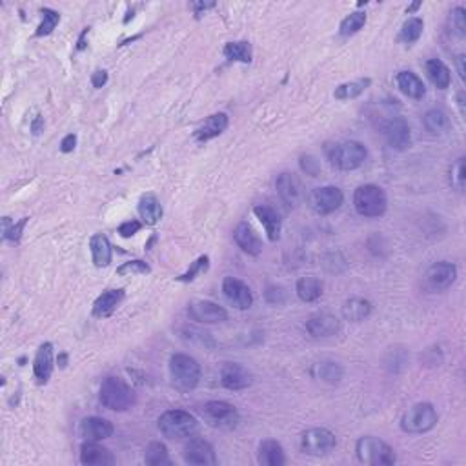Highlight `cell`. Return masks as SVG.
<instances>
[{"label":"cell","mask_w":466,"mask_h":466,"mask_svg":"<svg viewBox=\"0 0 466 466\" xmlns=\"http://www.w3.org/2000/svg\"><path fill=\"white\" fill-rule=\"evenodd\" d=\"M124 299V290H106L102 295L97 297V301L93 302V316L104 319V317H109L117 310V306L121 304V301Z\"/></svg>","instance_id":"24"},{"label":"cell","mask_w":466,"mask_h":466,"mask_svg":"<svg viewBox=\"0 0 466 466\" xmlns=\"http://www.w3.org/2000/svg\"><path fill=\"white\" fill-rule=\"evenodd\" d=\"M233 239L240 250L248 255H261L263 251V240L259 239V235L255 233V230L248 222H240L233 231Z\"/></svg>","instance_id":"20"},{"label":"cell","mask_w":466,"mask_h":466,"mask_svg":"<svg viewBox=\"0 0 466 466\" xmlns=\"http://www.w3.org/2000/svg\"><path fill=\"white\" fill-rule=\"evenodd\" d=\"M457 70H459V75H461V79H465V77H466L465 55H459V57H457Z\"/></svg>","instance_id":"51"},{"label":"cell","mask_w":466,"mask_h":466,"mask_svg":"<svg viewBox=\"0 0 466 466\" xmlns=\"http://www.w3.org/2000/svg\"><path fill=\"white\" fill-rule=\"evenodd\" d=\"M337 444L334 433L326 428H311L308 432L302 433L301 437V448L302 452L308 456H328Z\"/></svg>","instance_id":"9"},{"label":"cell","mask_w":466,"mask_h":466,"mask_svg":"<svg viewBox=\"0 0 466 466\" xmlns=\"http://www.w3.org/2000/svg\"><path fill=\"white\" fill-rule=\"evenodd\" d=\"M450 28L456 35L465 37L466 35V10L465 8H456L450 13Z\"/></svg>","instance_id":"42"},{"label":"cell","mask_w":466,"mask_h":466,"mask_svg":"<svg viewBox=\"0 0 466 466\" xmlns=\"http://www.w3.org/2000/svg\"><path fill=\"white\" fill-rule=\"evenodd\" d=\"M118 275H146L150 273V266L144 261H130L117 268Z\"/></svg>","instance_id":"43"},{"label":"cell","mask_w":466,"mask_h":466,"mask_svg":"<svg viewBox=\"0 0 466 466\" xmlns=\"http://www.w3.org/2000/svg\"><path fill=\"white\" fill-rule=\"evenodd\" d=\"M264 297H266V301L270 304H273V306H281V304H284L288 301V292L283 286H268Z\"/></svg>","instance_id":"45"},{"label":"cell","mask_w":466,"mask_h":466,"mask_svg":"<svg viewBox=\"0 0 466 466\" xmlns=\"http://www.w3.org/2000/svg\"><path fill=\"white\" fill-rule=\"evenodd\" d=\"M313 373H316L317 379L326 382H339L343 379V368L337 363H330V361H325V363H319L313 368Z\"/></svg>","instance_id":"38"},{"label":"cell","mask_w":466,"mask_h":466,"mask_svg":"<svg viewBox=\"0 0 466 466\" xmlns=\"http://www.w3.org/2000/svg\"><path fill=\"white\" fill-rule=\"evenodd\" d=\"M366 24V13L363 11H355V13H350L346 19L341 22V35L343 37H350V35L357 33L359 29H363V26Z\"/></svg>","instance_id":"39"},{"label":"cell","mask_w":466,"mask_h":466,"mask_svg":"<svg viewBox=\"0 0 466 466\" xmlns=\"http://www.w3.org/2000/svg\"><path fill=\"white\" fill-rule=\"evenodd\" d=\"M90 250L95 266L102 268V266H108L111 263V244H109L108 237L102 235V233H97V235L91 237Z\"/></svg>","instance_id":"28"},{"label":"cell","mask_w":466,"mask_h":466,"mask_svg":"<svg viewBox=\"0 0 466 466\" xmlns=\"http://www.w3.org/2000/svg\"><path fill=\"white\" fill-rule=\"evenodd\" d=\"M372 313V302L366 301V299H350V301L344 302L343 306V317L346 320H352V323H361V320L366 319L368 316Z\"/></svg>","instance_id":"29"},{"label":"cell","mask_w":466,"mask_h":466,"mask_svg":"<svg viewBox=\"0 0 466 466\" xmlns=\"http://www.w3.org/2000/svg\"><path fill=\"white\" fill-rule=\"evenodd\" d=\"M184 461L188 465H215L217 456L213 446L204 439H192L186 446H184Z\"/></svg>","instance_id":"16"},{"label":"cell","mask_w":466,"mask_h":466,"mask_svg":"<svg viewBox=\"0 0 466 466\" xmlns=\"http://www.w3.org/2000/svg\"><path fill=\"white\" fill-rule=\"evenodd\" d=\"M306 330L316 339L334 337L341 332V320L330 313H316L306 320Z\"/></svg>","instance_id":"18"},{"label":"cell","mask_w":466,"mask_h":466,"mask_svg":"<svg viewBox=\"0 0 466 466\" xmlns=\"http://www.w3.org/2000/svg\"><path fill=\"white\" fill-rule=\"evenodd\" d=\"M106 82H108V73L104 70H97L93 75H91V84H93L95 88H102Z\"/></svg>","instance_id":"50"},{"label":"cell","mask_w":466,"mask_h":466,"mask_svg":"<svg viewBox=\"0 0 466 466\" xmlns=\"http://www.w3.org/2000/svg\"><path fill=\"white\" fill-rule=\"evenodd\" d=\"M33 373L40 385L49 381V377L53 373V346L52 343L40 344L37 355L33 361Z\"/></svg>","instance_id":"23"},{"label":"cell","mask_w":466,"mask_h":466,"mask_svg":"<svg viewBox=\"0 0 466 466\" xmlns=\"http://www.w3.org/2000/svg\"><path fill=\"white\" fill-rule=\"evenodd\" d=\"M170 375L171 385L177 390H194L201 381V364L186 353H175L170 359Z\"/></svg>","instance_id":"2"},{"label":"cell","mask_w":466,"mask_h":466,"mask_svg":"<svg viewBox=\"0 0 466 466\" xmlns=\"http://www.w3.org/2000/svg\"><path fill=\"white\" fill-rule=\"evenodd\" d=\"M277 194L284 204L297 208L304 201V186L295 173H281L277 179Z\"/></svg>","instance_id":"12"},{"label":"cell","mask_w":466,"mask_h":466,"mask_svg":"<svg viewBox=\"0 0 466 466\" xmlns=\"http://www.w3.org/2000/svg\"><path fill=\"white\" fill-rule=\"evenodd\" d=\"M139 213H141L142 221L146 224H150V226L157 224L162 217V206H160L159 199L151 194L142 195L141 201H139Z\"/></svg>","instance_id":"30"},{"label":"cell","mask_w":466,"mask_h":466,"mask_svg":"<svg viewBox=\"0 0 466 466\" xmlns=\"http://www.w3.org/2000/svg\"><path fill=\"white\" fill-rule=\"evenodd\" d=\"M80 463L86 466H104V465H114L115 457L111 456L108 448L100 446L95 441L82 444L80 448Z\"/></svg>","instance_id":"21"},{"label":"cell","mask_w":466,"mask_h":466,"mask_svg":"<svg viewBox=\"0 0 466 466\" xmlns=\"http://www.w3.org/2000/svg\"><path fill=\"white\" fill-rule=\"evenodd\" d=\"M221 382L222 387L228 390H244V388L251 387L254 382V375L248 368L237 363H228L222 366L221 370Z\"/></svg>","instance_id":"13"},{"label":"cell","mask_w":466,"mask_h":466,"mask_svg":"<svg viewBox=\"0 0 466 466\" xmlns=\"http://www.w3.org/2000/svg\"><path fill=\"white\" fill-rule=\"evenodd\" d=\"M26 222H28V217H24L22 221L17 222V224H11L10 219L4 217V221H2L4 228H2V231H4L6 239L15 240V242H17V240L20 239V235H22V230H24V226H26Z\"/></svg>","instance_id":"44"},{"label":"cell","mask_w":466,"mask_h":466,"mask_svg":"<svg viewBox=\"0 0 466 466\" xmlns=\"http://www.w3.org/2000/svg\"><path fill=\"white\" fill-rule=\"evenodd\" d=\"M222 292L226 295L228 301L239 310H248L254 304V295H251L250 288L246 286L242 281L235 277H226L222 283Z\"/></svg>","instance_id":"17"},{"label":"cell","mask_w":466,"mask_h":466,"mask_svg":"<svg viewBox=\"0 0 466 466\" xmlns=\"http://www.w3.org/2000/svg\"><path fill=\"white\" fill-rule=\"evenodd\" d=\"M397 86H399V90L410 97V99L419 100L423 99L426 90H424L423 80L419 77L412 73V71H401L399 75H397Z\"/></svg>","instance_id":"27"},{"label":"cell","mask_w":466,"mask_h":466,"mask_svg":"<svg viewBox=\"0 0 466 466\" xmlns=\"http://www.w3.org/2000/svg\"><path fill=\"white\" fill-rule=\"evenodd\" d=\"M424 127L432 135H444L450 130V118L443 109H430L424 115Z\"/></svg>","instance_id":"32"},{"label":"cell","mask_w":466,"mask_h":466,"mask_svg":"<svg viewBox=\"0 0 466 466\" xmlns=\"http://www.w3.org/2000/svg\"><path fill=\"white\" fill-rule=\"evenodd\" d=\"M370 84H372L370 79H357L352 80V82H344L339 88H335L334 97L339 100H352L355 97H359L361 93H364L370 88Z\"/></svg>","instance_id":"34"},{"label":"cell","mask_w":466,"mask_h":466,"mask_svg":"<svg viewBox=\"0 0 466 466\" xmlns=\"http://www.w3.org/2000/svg\"><path fill=\"white\" fill-rule=\"evenodd\" d=\"M144 461L146 465L160 466V465H170V456H168V448L162 443H150L144 450Z\"/></svg>","instance_id":"37"},{"label":"cell","mask_w":466,"mask_h":466,"mask_svg":"<svg viewBox=\"0 0 466 466\" xmlns=\"http://www.w3.org/2000/svg\"><path fill=\"white\" fill-rule=\"evenodd\" d=\"M311 210L320 215H328L334 213L335 210H339L344 203V195L337 186H323V188H316L308 197Z\"/></svg>","instance_id":"10"},{"label":"cell","mask_w":466,"mask_h":466,"mask_svg":"<svg viewBox=\"0 0 466 466\" xmlns=\"http://www.w3.org/2000/svg\"><path fill=\"white\" fill-rule=\"evenodd\" d=\"M457 279V266L452 263H435L432 264L424 275V283L432 292H444L456 283Z\"/></svg>","instance_id":"11"},{"label":"cell","mask_w":466,"mask_h":466,"mask_svg":"<svg viewBox=\"0 0 466 466\" xmlns=\"http://www.w3.org/2000/svg\"><path fill=\"white\" fill-rule=\"evenodd\" d=\"M426 75L432 80L433 86L439 88V90H446L450 82H452V75H450V70L446 68L443 61L439 59H432V61L426 62Z\"/></svg>","instance_id":"31"},{"label":"cell","mask_w":466,"mask_h":466,"mask_svg":"<svg viewBox=\"0 0 466 466\" xmlns=\"http://www.w3.org/2000/svg\"><path fill=\"white\" fill-rule=\"evenodd\" d=\"M224 57L230 59V61L233 62L248 64V62H251V57H254V49H251V44L246 42V40L228 42L226 46H224Z\"/></svg>","instance_id":"35"},{"label":"cell","mask_w":466,"mask_h":466,"mask_svg":"<svg viewBox=\"0 0 466 466\" xmlns=\"http://www.w3.org/2000/svg\"><path fill=\"white\" fill-rule=\"evenodd\" d=\"M100 403L114 412H126L135 403V394L123 379L108 377L100 385Z\"/></svg>","instance_id":"4"},{"label":"cell","mask_w":466,"mask_h":466,"mask_svg":"<svg viewBox=\"0 0 466 466\" xmlns=\"http://www.w3.org/2000/svg\"><path fill=\"white\" fill-rule=\"evenodd\" d=\"M385 137H387L390 148L397 151L408 150L412 144V133L410 126L403 117H396L385 124Z\"/></svg>","instance_id":"15"},{"label":"cell","mask_w":466,"mask_h":466,"mask_svg":"<svg viewBox=\"0 0 466 466\" xmlns=\"http://www.w3.org/2000/svg\"><path fill=\"white\" fill-rule=\"evenodd\" d=\"M353 206H355L359 215L381 217L388 208L387 194L382 192V188L375 186V184H364V186L355 189Z\"/></svg>","instance_id":"6"},{"label":"cell","mask_w":466,"mask_h":466,"mask_svg":"<svg viewBox=\"0 0 466 466\" xmlns=\"http://www.w3.org/2000/svg\"><path fill=\"white\" fill-rule=\"evenodd\" d=\"M259 463L264 466H283L286 463L283 446L273 439L263 441L259 444Z\"/></svg>","instance_id":"26"},{"label":"cell","mask_w":466,"mask_h":466,"mask_svg":"<svg viewBox=\"0 0 466 466\" xmlns=\"http://www.w3.org/2000/svg\"><path fill=\"white\" fill-rule=\"evenodd\" d=\"M42 15H44V19L37 29V37H46V35H49L53 29L57 28V24L61 22V15H59L55 10L44 8Z\"/></svg>","instance_id":"40"},{"label":"cell","mask_w":466,"mask_h":466,"mask_svg":"<svg viewBox=\"0 0 466 466\" xmlns=\"http://www.w3.org/2000/svg\"><path fill=\"white\" fill-rule=\"evenodd\" d=\"M228 123H230V118H228L226 114L210 115V117L195 130V139H197L199 142L212 141V139L219 137L221 133H224V130L228 127Z\"/></svg>","instance_id":"22"},{"label":"cell","mask_w":466,"mask_h":466,"mask_svg":"<svg viewBox=\"0 0 466 466\" xmlns=\"http://www.w3.org/2000/svg\"><path fill=\"white\" fill-rule=\"evenodd\" d=\"M326 155L335 168L344 171L357 170L364 164L368 151L366 148L357 141H346L341 144H330L326 146Z\"/></svg>","instance_id":"3"},{"label":"cell","mask_w":466,"mask_h":466,"mask_svg":"<svg viewBox=\"0 0 466 466\" xmlns=\"http://www.w3.org/2000/svg\"><path fill=\"white\" fill-rule=\"evenodd\" d=\"M423 28H424L423 19H419V17H412V19H408L405 24H403L399 38L405 44L417 42L421 35H423Z\"/></svg>","instance_id":"36"},{"label":"cell","mask_w":466,"mask_h":466,"mask_svg":"<svg viewBox=\"0 0 466 466\" xmlns=\"http://www.w3.org/2000/svg\"><path fill=\"white\" fill-rule=\"evenodd\" d=\"M452 186L457 192L465 188V159H459L452 168Z\"/></svg>","instance_id":"46"},{"label":"cell","mask_w":466,"mask_h":466,"mask_svg":"<svg viewBox=\"0 0 466 466\" xmlns=\"http://www.w3.org/2000/svg\"><path fill=\"white\" fill-rule=\"evenodd\" d=\"M75 144H77V135L70 133V135H66L64 139H62L61 151L62 153H70V151L75 150Z\"/></svg>","instance_id":"49"},{"label":"cell","mask_w":466,"mask_h":466,"mask_svg":"<svg viewBox=\"0 0 466 466\" xmlns=\"http://www.w3.org/2000/svg\"><path fill=\"white\" fill-rule=\"evenodd\" d=\"M188 313L192 319L197 320V323H204V325L224 323V320L228 319V311L212 301L192 302V304H189Z\"/></svg>","instance_id":"14"},{"label":"cell","mask_w":466,"mask_h":466,"mask_svg":"<svg viewBox=\"0 0 466 466\" xmlns=\"http://www.w3.org/2000/svg\"><path fill=\"white\" fill-rule=\"evenodd\" d=\"M355 452H357V459L364 465H372V466H388L396 463V452L390 444H387L381 439L372 437H361L357 441V446H355Z\"/></svg>","instance_id":"5"},{"label":"cell","mask_w":466,"mask_h":466,"mask_svg":"<svg viewBox=\"0 0 466 466\" xmlns=\"http://www.w3.org/2000/svg\"><path fill=\"white\" fill-rule=\"evenodd\" d=\"M115 432L114 424L109 423L108 419H102V417H88L80 423V433L82 437H86L88 441H104V439L111 437Z\"/></svg>","instance_id":"19"},{"label":"cell","mask_w":466,"mask_h":466,"mask_svg":"<svg viewBox=\"0 0 466 466\" xmlns=\"http://www.w3.org/2000/svg\"><path fill=\"white\" fill-rule=\"evenodd\" d=\"M203 417L212 428L235 430L239 426L240 415L237 408L224 401H212L203 408Z\"/></svg>","instance_id":"8"},{"label":"cell","mask_w":466,"mask_h":466,"mask_svg":"<svg viewBox=\"0 0 466 466\" xmlns=\"http://www.w3.org/2000/svg\"><path fill=\"white\" fill-rule=\"evenodd\" d=\"M301 166H302V170L306 171L308 175H311V177H316V175L319 173V162H317V160L311 155L301 157Z\"/></svg>","instance_id":"48"},{"label":"cell","mask_w":466,"mask_h":466,"mask_svg":"<svg viewBox=\"0 0 466 466\" xmlns=\"http://www.w3.org/2000/svg\"><path fill=\"white\" fill-rule=\"evenodd\" d=\"M254 213L257 215V219L261 221V224L264 226L266 233H268L270 240H277L281 237V226H283V222H281V217L279 213L270 206H255Z\"/></svg>","instance_id":"25"},{"label":"cell","mask_w":466,"mask_h":466,"mask_svg":"<svg viewBox=\"0 0 466 466\" xmlns=\"http://www.w3.org/2000/svg\"><path fill=\"white\" fill-rule=\"evenodd\" d=\"M208 266H210V257H208V255H203V257H199L195 263H192V266H189L188 272L182 273V275H179V277H177V281H180V283H192L194 279H197V275H201V273L206 272Z\"/></svg>","instance_id":"41"},{"label":"cell","mask_w":466,"mask_h":466,"mask_svg":"<svg viewBox=\"0 0 466 466\" xmlns=\"http://www.w3.org/2000/svg\"><path fill=\"white\" fill-rule=\"evenodd\" d=\"M297 295L304 302H313L323 295V283L317 277H302L297 281Z\"/></svg>","instance_id":"33"},{"label":"cell","mask_w":466,"mask_h":466,"mask_svg":"<svg viewBox=\"0 0 466 466\" xmlns=\"http://www.w3.org/2000/svg\"><path fill=\"white\" fill-rule=\"evenodd\" d=\"M141 228L142 224L139 221H127L118 226V233H121V237H133L135 233H139Z\"/></svg>","instance_id":"47"},{"label":"cell","mask_w":466,"mask_h":466,"mask_svg":"<svg viewBox=\"0 0 466 466\" xmlns=\"http://www.w3.org/2000/svg\"><path fill=\"white\" fill-rule=\"evenodd\" d=\"M437 410L430 403H417L405 412L401 419V428L408 433H424L437 424Z\"/></svg>","instance_id":"7"},{"label":"cell","mask_w":466,"mask_h":466,"mask_svg":"<svg viewBox=\"0 0 466 466\" xmlns=\"http://www.w3.org/2000/svg\"><path fill=\"white\" fill-rule=\"evenodd\" d=\"M159 430L173 441L194 437L199 432V421L184 410H168L159 417Z\"/></svg>","instance_id":"1"}]
</instances>
